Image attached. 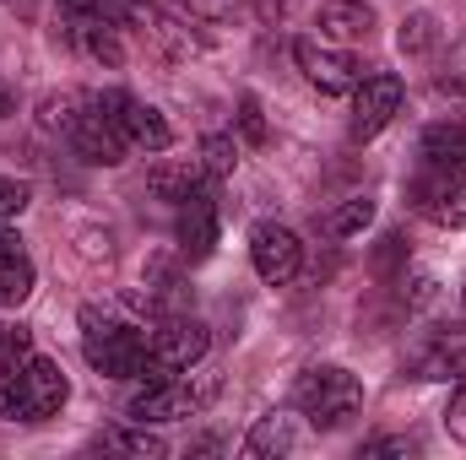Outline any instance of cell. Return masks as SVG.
<instances>
[{
	"instance_id": "19",
	"label": "cell",
	"mask_w": 466,
	"mask_h": 460,
	"mask_svg": "<svg viewBox=\"0 0 466 460\" xmlns=\"http://www.w3.org/2000/svg\"><path fill=\"white\" fill-rule=\"evenodd\" d=\"M288 450H299V423H293L288 412H266V417L249 428V439H244V455H255V460L288 455Z\"/></svg>"
},
{
	"instance_id": "29",
	"label": "cell",
	"mask_w": 466,
	"mask_h": 460,
	"mask_svg": "<svg viewBox=\"0 0 466 460\" xmlns=\"http://www.w3.org/2000/svg\"><path fill=\"white\" fill-rule=\"evenodd\" d=\"M445 428H451V439H461V445H466V374H461V390L451 395V412H445Z\"/></svg>"
},
{
	"instance_id": "24",
	"label": "cell",
	"mask_w": 466,
	"mask_h": 460,
	"mask_svg": "<svg viewBox=\"0 0 466 460\" xmlns=\"http://www.w3.org/2000/svg\"><path fill=\"white\" fill-rule=\"evenodd\" d=\"M27 357H33V336L22 325L16 331H0V374H16Z\"/></svg>"
},
{
	"instance_id": "27",
	"label": "cell",
	"mask_w": 466,
	"mask_h": 460,
	"mask_svg": "<svg viewBox=\"0 0 466 460\" xmlns=\"http://www.w3.org/2000/svg\"><path fill=\"white\" fill-rule=\"evenodd\" d=\"M385 455L407 460V455H418V445H412V439H369V445H363V460H385Z\"/></svg>"
},
{
	"instance_id": "25",
	"label": "cell",
	"mask_w": 466,
	"mask_h": 460,
	"mask_svg": "<svg viewBox=\"0 0 466 460\" xmlns=\"http://www.w3.org/2000/svg\"><path fill=\"white\" fill-rule=\"evenodd\" d=\"M429 44H434V16H429V11L407 16V22H401V55H423Z\"/></svg>"
},
{
	"instance_id": "9",
	"label": "cell",
	"mask_w": 466,
	"mask_h": 460,
	"mask_svg": "<svg viewBox=\"0 0 466 460\" xmlns=\"http://www.w3.org/2000/svg\"><path fill=\"white\" fill-rule=\"evenodd\" d=\"M249 260H255V276H260V282L282 287V282L299 276L304 244H299V233L282 228V223H255V228H249Z\"/></svg>"
},
{
	"instance_id": "15",
	"label": "cell",
	"mask_w": 466,
	"mask_h": 460,
	"mask_svg": "<svg viewBox=\"0 0 466 460\" xmlns=\"http://www.w3.org/2000/svg\"><path fill=\"white\" fill-rule=\"evenodd\" d=\"M418 157H423V168L466 179V125H429L418 141Z\"/></svg>"
},
{
	"instance_id": "18",
	"label": "cell",
	"mask_w": 466,
	"mask_h": 460,
	"mask_svg": "<svg viewBox=\"0 0 466 460\" xmlns=\"http://www.w3.org/2000/svg\"><path fill=\"white\" fill-rule=\"evenodd\" d=\"M76 27H71V38H76V49L87 55V60H98V65H125V44H119L115 22L109 16H71Z\"/></svg>"
},
{
	"instance_id": "26",
	"label": "cell",
	"mask_w": 466,
	"mask_h": 460,
	"mask_svg": "<svg viewBox=\"0 0 466 460\" xmlns=\"http://www.w3.org/2000/svg\"><path fill=\"white\" fill-rule=\"evenodd\" d=\"M238 135L249 141V146H266V115H260V98H238Z\"/></svg>"
},
{
	"instance_id": "6",
	"label": "cell",
	"mask_w": 466,
	"mask_h": 460,
	"mask_svg": "<svg viewBox=\"0 0 466 460\" xmlns=\"http://www.w3.org/2000/svg\"><path fill=\"white\" fill-rule=\"evenodd\" d=\"M293 60H299L304 82H309L315 93H326V98H348L352 87L369 76L363 60L348 55L342 44H331V38H299V44H293Z\"/></svg>"
},
{
	"instance_id": "4",
	"label": "cell",
	"mask_w": 466,
	"mask_h": 460,
	"mask_svg": "<svg viewBox=\"0 0 466 460\" xmlns=\"http://www.w3.org/2000/svg\"><path fill=\"white\" fill-rule=\"evenodd\" d=\"M293 406L315 423V428H342L352 412L363 406V385L358 374L326 363V368H304L299 385H293Z\"/></svg>"
},
{
	"instance_id": "31",
	"label": "cell",
	"mask_w": 466,
	"mask_h": 460,
	"mask_svg": "<svg viewBox=\"0 0 466 460\" xmlns=\"http://www.w3.org/2000/svg\"><path fill=\"white\" fill-rule=\"evenodd\" d=\"M66 16H98V0H60Z\"/></svg>"
},
{
	"instance_id": "23",
	"label": "cell",
	"mask_w": 466,
	"mask_h": 460,
	"mask_svg": "<svg viewBox=\"0 0 466 460\" xmlns=\"http://www.w3.org/2000/svg\"><path fill=\"white\" fill-rule=\"evenodd\" d=\"M401 265H407V238H401V233H385V238H380V249H374V276H380V282H390Z\"/></svg>"
},
{
	"instance_id": "11",
	"label": "cell",
	"mask_w": 466,
	"mask_h": 460,
	"mask_svg": "<svg viewBox=\"0 0 466 460\" xmlns=\"http://www.w3.org/2000/svg\"><path fill=\"white\" fill-rule=\"evenodd\" d=\"M66 141L87 157V163H104V168H115V163H125V130H119L115 119L104 115L93 98H82V109H76V119H71V130H66Z\"/></svg>"
},
{
	"instance_id": "5",
	"label": "cell",
	"mask_w": 466,
	"mask_h": 460,
	"mask_svg": "<svg viewBox=\"0 0 466 460\" xmlns=\"http://www.w3.org/2000/svg\"><path fill=\"white\" fill-rule=\"evenodd\" d=\"M201 357H207V325L190 320V315H163V320L147 331V379L190 374Z\"/></svg>"
},
{
	"instance_id": "22",
	"label": "cell",
	"mask_w": 466,
	"mask_h": 460,
	"mask_svg": "<svg viewBox=\"0 0 466 460\" xmlns=\"http://www.w3.org/2000/svg\"><path fill=\"white\" fill-rule=\"evenodd\" d=\"M104 445H115V450H125V455H147V460H157L168 445L157 439V434H147V428H115Z\"/></svg>"
},
{
	"instance_id": "30",
	"label": "cell",
	"mask_w": 466,
	"mask_h": 460,
	"mask_svg": "<svg viewBox=\"0 0 466 460\" xmlns=\"http://www.w3.org/2000/svg\"><path fill=\"white\" fill-rule=\"evenodd\" d=\"M185 5H190V16H201V22H223V16H233L238 0H185Z\"/></svg>"
},
{
	"instance_id": "14",
	"label": "cell",
	"mask_w": 466,
	"mask_h": 460,
	"mask_svg": "<svg viewBox=\"0 0 466 460\" xmlns=\"http://www.w3.org/2000/svg\"><path fill=\"white\" fill-rule=\"evenodd\" d=\"M27 293H33V260H27L16 233L0 228V309L27 304Z\"/></svg>"
},
{
	"instance_id": "13",
	"label": "cell",
	"mask_w": 466,
	"mask_h": 460,
	"mask_svg": "<svg viewBox=\"0 0 466 460\" xmlns=\"http://www.w3.org/2000/svg\"><path fill=\"white\" fill-rule=\"evenodd\" d=\"M212 185L218 179H207L196 195L179 201V249L190 260H207L218 249V195H212Z\"/></svg>"
},
{
	"instance_id": "16",
	"label": "cell",
	"mask_w": 466,
	"mask_h": 460,
	"mask_svg": "<svg viewBox=\"0 0 466 460\" xmlns=\"http://www.w3.org/2000/svg\"><path fill=\"white\" fill-rule=\"evenodd\" d=\"M374 33V11L363 5V0H326L320 5V38H331V44H363Z\"/></svg>"
},
{
	"instance_id": "2",
	"label": "cell",
	"mask_w": 466,
	"mask_h": 460,
	"mask_svg": "<svg viewBox=\"0 0 466 460\" xmlns=\"http://www.w3.org/2000/svg\"><path fill=\"white\" fill-rule=\"evenodd\" d=\"M71 385L60 374V363L49 357H27L16 374H0V417L11 423H44L66 406Z\"/></svg>"
},
{
	"instance_id": "20",
	"label": "cell",
	"mask_w": 466,
	"mask_h": 460,
	"mask_svg": "<svg viewBox=\"0 0 466 460\" xmlns=\"http://www.w3.org/2000/svg\"><path fill=\"white\" fill-rule=\"evenodd\" d=\"M369 223H374V201H369V195H352L337 212L320 217V233H326V238H352V233H363Z\"/></svg>"
},
{
	"instance_id": "10",
	"label": "cell",
	"mask_w": 466,
	"mask_h": 460,
	"mask_svg": "<svg viewBox=\"0 0 466 460\" xmlns=\"http://www.w3.org/2000/svg\"><path fill=\"white\" fill-rule=\"evenodd\" d=\"M407 206L423 212V217L440 223V228H466V179L440 174V168H423V174L407 185Z\"/></svg>"
},
{
	"instance_id": "12",
	"label": "cell",
	"mask_w": 466,
	"mask_h": 460,
	"mask_svg": "<svg viewBox=\"0 0 466 460\" xmlns=\"http://www.w3.org/2000/svg\"><path fill=\"white\" fill-rule=\"evenodd\" d=\"M407 374H412V379H461L466 374V325L429 331L423 346L407 357Z\"/></svg>"
},
{
	"instance_id": "21",
	"label": "cell",
	"mask_w": 466,
	"mask_h": 460,
	"mask_svg": "<svg viewBox=\"0 0 466 460\" xmlns=\"http://www.w3.org/2000/svg\"><path fill=\"white\" fill-rule=\"evenodd\" d=\"M201 168H207V179H228L238 168V141L233 135H201Z\"/></svg>"
},
{
	"instance_id": "28",
	"label": "cell",
	"mask_w": 466,
	"mask_h": 460,
	"mask_svg": "<svg viewBox=\"0 0 466 460\" xmlns=\"http://www.w3.org/2000/svg\"><path fill=\"white\" fill-rule=\"evenodd\" d=\"M22 206H27V185L0 179V217H22Z\"/></svg>"
},
{
	"instance_id": "1",
	"label": "cell",
	"mask_w": 466,
	"mask_h": 460,
	"mask_svg": "<svg viewBox=\"0 0 466 460\" xmlns=\"http://www.w3.org/2000/svg\"><path fill=\"white\" fill-rule=\"evenodd\" d=\"M82 357L104 379H147V331L119 325L98 304L82 309Z\"/></svg>"
},
{
	"instance_id": "8",
	"label": "cell",
	"mask_w": 466,
	"mask_h": 460,
	"mask_svg": "<svg viewBox=\"0 0 466 460\" xmlns=\"http://www.w3.org/2000/svg\"><path fill=\"white\" fill-rule=\"evenodd\" d=\"M93 104H98V109L115 119L119 130H125V141H130V146H147V152H168V146H174L168 119L157 115L152 104H141V98H130V93H119V87H109V93H93Z\"/></svg>"
},
{
	"instance_id": "33",
	"label": "cell",
	"mask_w": 466,
	"mask_h": 460,
	"mask_svg": "<svg viewBox=\"0 0 466 460\" xmlns=\"http://www.w3.org/2000/svg\"><path fill=\"white\" fill-rule=\"evenodd\" d=\"M0 115H11V93H5V82H0Z\"/></svg>"
},
{
	"instance_id": "32",
	"label": "cell",
	"mask_w": 466,
	"mask_h": 460,
	"mask_svg": "<svg viewBox=\"0 0 466 460\" xmlns=\"http://www.w3.org/2000/svg\"><path fill=\"white\" fill-rule=\"evenodd\" d=\"M255 11L271 22V16H282V11H288V0H255Z\"/></svg>"
},
{
	"instance_id": "3",
	"label": "cell",
	"mask_w": 466,
	"mask_h": 460,
	"mask_svg": "<svg viewBox=\"0 0 466 460\" xmlns=\"http://www.w3.org/2000/svg\"><path fill=\"white\" fill-rule=\"evenodd\" d=\"M212 395H218V379L212 374H201V379L163 374V379H141V390H130L125 417H136V423H179V417L207 412Z\"/></svg>"
},
{
	"instance_id": "17",
	"label": "cell",
	"mask_w": 466,
	"mask_h": 460,
	"mask_svg": "<svg viewBox=\"0 0 466 460\" xmlns=\"http://www.w3.org/2000/svg\"><path fill=\"white\" fill-rule=\"evenodd\" d=\"M207 185V168H201V157H168V163H157L152 174H147V190L157 195V201H185V195H196Z\"/></svg>"
},
{
	"instance_id": "7",
	"label": "cell",
	"mask_w": 466,
	"mask_h": 460,
	"mask_svg": "<svg viewBox=\"0 0 466 460\" xmlns=\"http://www.w3.org/2000/svg\"><path fill=\"white\" fill-rule=\"evenodd\" d=\"M348 98H352L348 135L352 141H374V135L396 119V109H401V76H396V71H369Z\"/></svg>"
}]
</instances>
